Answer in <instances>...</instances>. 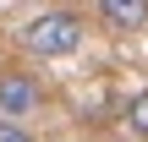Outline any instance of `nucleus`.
<instances>
[{"mask_svg":"<svg viewBox=\"0 0 148 142\" xmlns=\"http://www.w3.org/2000/svg\"><path fill=\"white\" fill-rule=\"evenodd\" d=\"M82 44V16L77 11H44L22 27V49L27 55H44V60H60Z\"/></svg>","mask_w":148,"mask_h":142,"instance_id":"1","label":"nucleus"},{"mask_svg":"<svg viewBox=\"0 0 148 142\" xmlns=\"http://www.w3.org/2000/svg\"><path fill=\"white\" fill-rule=\"evenodd\" d=\"M38 82L33 77H22V71H5L0 77V120H22V115H33L38 109Z\"/></svg>","mask_w":148,"mask_h":142,"instance_id":"2","label":"nucleus"},{"mask_svg":"<svg viewBox=\"0 0 148 142\" xmlns=\"http://www.w3.org/2000/svg\"><path fill=\"white\" fill-rule=\"evenodd\" d=\"M99 11H104L110 27H126V33L148 22V0H99Z\"/></svg>","mask_w":148,"mask_h":142,"instance_id":"3","label":"nucleus"},{"mask_svg":"<svg viewBox=\"0 0 148 142\" xmlns=\"http://www.w3.org/2000/svg\"><path fill=\"white\" fill-rule=\"evenodd\" d=\"M126 131H132L137 142H148V88L132 99V104H126Z\"/></svg>","mask_w":148,"mask_h":142,"instance_id":"4","label":"nucleus"},{"mask_svg":"<svg viewBox=\"0 0 148 142\" xmlns=\"http://www.w3.org/2000/svg\"><path fill=\"white\" fill-rule=\"evenodd\" d=\"M0 142H33V131L22 120H0Z\"/></svg>","mask_w":148,"mask_h":142,"instance_id":"5","label":"nucleus"}]
</instances>
